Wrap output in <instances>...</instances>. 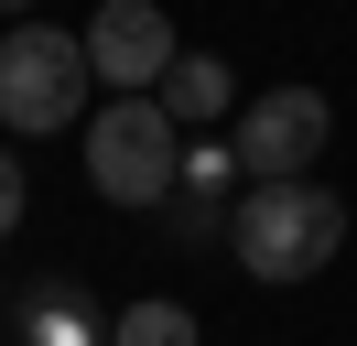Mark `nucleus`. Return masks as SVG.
I'll use <instances>...</instances> for the list:
<instances>
[{
  "label": "nucleus",
  "mask_w": 357,
  "mask_h": 346,
  "mask_svg": "<svg viewBox=\"0 0 357 346\" xmlns=\"http://www.w3.org/2000/svg\"><path fill=\"white\" fill-rule=\"evenodd\" d=\"M227 249H238L249 281H314L335 249H347V195H335V184H303V173H282V184H238V206H227Z\"/></svg>",
  "instance_id": "1"
},
{
  "label": "nucleus",
  "mask_w": 357,
  "mask_h": 346,
  "mask_svg": "<svg viewBox=\"0 0 357 346\" xmlns=\"http://www.w3.org/2000/svg\"><path fill=\"white\" fill-rule=\"evenodd\" d=\"M87 184L109 195V206H141L152 216L162 195L184 184V119L152 98V86H109V108H87Z\"/></svg>",
  "instance_id": "2"
},
{
  "label": "nucleus",
  "mask_w": 357,
  "mask_h": 346,
  "mask_svg": "<svg viewBox=\"0 0 357 346\" xmlns=\"http://www.w3.org/2000/svg\"><path fill=\"white\" fill-rule=\"evenodd\" d=\"M98 98V65H87V33H54V22H0V130H76Z\"/></svg>",
  "instance_id": "3"
},
{
  "label": "nucleus",
  "mask_w": 357,
  "mask_h": 346,
  "mask_svg": "<svg viewBox=\"0 0 357 346\" xmlns=\"http://www.w3.org/2000/svg\"><path fill=\"white\" fill-rule=\"evenodd\" d=\"M238 173L249 184H282V173H314V151L335 141V108H325V86H271V98H249L238 108Z\"/></svg>",
  "instance_id": "4"
},
{
  "label": "nucleus",
  "mask_w": 357,
  "mask_h": 346,
  "mask_svg": "<svg viewBox=\"0 0 357 346\" xmlns=\"http://www.w3.org/2000/svg\"><path fill=\"white\" fill-rule=\"evenodd\" d=\"M174 54H184V43H174V11H162V0H98V22H87L98 86H162Z\"/></svg>",
  "instance_id": "5"
},
{
  "label": "nucleus",
  "mask_w": 357,
  "mask_h": 346,
  "mask_svg": "<svg viewBox=\"0 0 357 346\" xmlns=\"http://www.w3.org/2000/svg\"><path fill=\"white\" fill-rule=\"evenodd\" d=\"M162 108H174L184 130H217L227 108H238V76H227V54H174L162 65V86H152Z\"/></svg>",
  "instance_id": "6"
},
{
  "label": "nucleus",
  "mask_w": 357,
  "mask_h": 346,
  "mask_svg": "<svg viewBox=\"0 0 357 346\" xmlns=\"http://www.w3.org/2000/svg\"><path fill=\"white\" fill-rule=\"evenodd\" d=\"M22 346H109V324H98L87 281H44V292L22 303Z\"/></svg>",
  "instance_id": "7"
},
{
  "label": "nucleus",
  "mask_w": 357,
  "mask_h": 346,
  "mask_svg": "<svg viewBox=\"0 0 357 346\" xmlns=\"http://www.w3.org/2000/svg\"><path fill=\"white\" fill-rule=\"evenodd\" d=\"M109 346H206V324H195V303L141 292V303H119V314H109Z\"/></svg>",
  "instance_id": "8"
},
{
  "label": "nucleus",
  "mask_w": 357,
  "mask_h": 346,
  "mask_svg": "<svg viewBox=\"0 0 357 346\" xmlns=\"http://www.w3.org/2000/svg\"><path fill=\"white\" fill-rule=\"evenodd\" d=\"M152 216H162V227L184 238V249H206V238H227V206H217V195H195V184H174V195H162Z\"/></svg>",
  "instance_id": "9"
},
{
  "label": "nucleus",
  "mask_w": 357,
  "mask_h": 346,
  "mask_svg": "<svg viewBox=\"0 0 357 346\" xmlns=\"http://www.w3.org/2000/svg\"><path fill=\"white\" fill-rule=\"evenodd\" d=\"M184 184H195V195H217V184H249V173H238V141H195V151H184Z\"/></svg>",
  "instance_id": "10"
},
{
  "label": "nucleus",
  "mask_w": 357,
  "mask_h": 346,
  "mask_svg": "<svg viewBox=\"0 0 357 346\" xmlns=\"http://www.w3.org/2000/svg\"><path fill=\"white\" fill-rule=\"evenodd\" d=\"M22 206H33V173H22V151H11V141H0V238H11V227H22Z\"/></svg>",
  "instance_id": "11"
},
{
  "label": "nucleus",
  "mask_w": 357,
  "mask_h": 346,
  "mask_svg": "<svg viewBox=\"0 0 357 346\" xmlns=\"http://www.w3.org/2000/svg\"><path fill=\"white\" fill-rule=\"evenodd\" d=\"M0 22H33V0H0Z\"/></svg>",
  "instance_id": "12"
},
{
  "label": "nucleus",
  "mask_w": 357,
  "mask_h": 346,
  "mask_svg": "<svg viewBox=\"0 0 357 346\" xmlns=\"http://www.w3.org/2000/svg\"><path fill=\"white\" fill-rule=\"evenodd\" d=\"M0 303H11V281H0Z\"/></svg>",
  "instance_id": "13"
}]
</instances>
